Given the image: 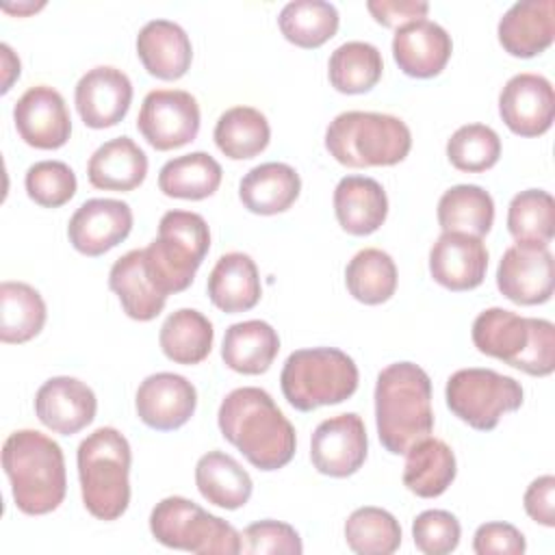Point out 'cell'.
<instances>
[{
    "label": "cell",
    "mask_w": 555,
    "mask_h": 555,
    "mask_svg": "<svg viewBox=\"0 0 555 555\" xmlns=\"http://www.w3.org/2000/svg\"><path fill=\"white\" fill-rule=\"evenodd\" d=\"M217 423L221 436L258 470H278L295 455V427L262 388L243 386L228 392Z\"/></svg>",
    "instance_id": "1"
},
{
    "label": "cell",
    "mask_w": 555,
    "mask_h": 555,
    "mask_svg": "<svg viewBox=\"0 0 555 555\" xmlns=\"http://www.w3.org/2000/svg\"><path fill=\"white\" fill-rule=\"evenodd\" d=\"M375 423L382 447L401 455L434 429L431 379L414 362H395L375 382Z\"/></svg>",
    "instance_id": "2"
},
{
    "label": "cell",
    "mask_w": 555,
    "mask_h": 555,
    "mask_svg": "<svg viewBox=\"0 0 555 555\" xmlns=\"http://www.w3.org/2000/svg\"><path fill=\"white\" fill-rule=\"evenodd\" d=\"M2 468L20 512L41 516L54 512L67 490L61 447L37 429H17L2 444Z\"/></svg>",
    "instance_id": "3"
},
{
    "label": "cell",
    "mask_w": 555,
    "mask_h": 555,
    "mask_svg": "<svg viewBox=\"0 0 555 555\" xmlns=\"http://www.w3.org/2000/svg\"><path fill=\"white\" fill-rule=\"evenodd\" d=\"M470 336L481 353L527 375L544 377L555 369V325L546 319L488 308L473 321Z\"/></svg>",
    "instance_id": "4"
},
{
    "label": "cell",
    "mask_w": 555,
    "mask_h": 555,
    "mask_svg": "<svg viewBox=\"0 0 555 555\" xmlns=\"http://www.w3.org/2000/svg\"><path fill=\"white\" fill-rule=\"evenodd\" d=\"M82 503L100 520H117L130 503V444L115 427H98L76 451Z\"/></svg>",
    "instance_id": "5"
},
{
    "label": "cell",
    "mask_w": 555,
    "mask_h": 555,
    "mask_svg": "<svg viewBox=\"0 0 555 555\" xmlns=\"http://www.w3.org/2000/svg\"><path fill=\"white\" fill-rule=\"evenodd\" d=\"M327 152L345 167H390L412 147V132L403 119L388 113L345 111L325 130Z\"/></svg>",
    "instance_id": "6"
},
{
    "label": "cell",
    "mask_w": 555,
    "mask_h": 555,
    "mask_svg": "<svg viewBox=\"0 0 555 555\" xmlns=\"http://www.w3.org/2000/svg\"><path fill=\"white\" fill-rule=\"evenodd\" d=\"M208 249L210 230L202 215L167 210L158 221V236L143 247L145 271L158 293L169 297L191 286Z\"/></svg>",
    "instance_id": "7"
},
{
    "label": "cell",
    "mask_w": 555,
    "mask_h": 555,
    "mask_svg": "<svg viewBox=\"0 0 555 555\" xmlns=\"http://www.w3.org/2000/svg\"><path fill=\"white\" fill-rule=\"evenodd\" d=\"M358 379L353 358L336 347L297 349L280 373L282 395L299 412L343 403L356 392Z\"/></svg>",
    "instance_id": "8"
},
{
    "label": "cell",
    "mask_w": 555,
    "mask_h": 555,
    "mask_svg": "<svg viewBox=\"0 0 555 555\" xmlns=\"http://www.w3.org/2000/svg\"><path fill=\"white\" fill-rule=\"evenodd\" d=\"M150 531L167 548L199 555L241 553V533L223 518L184 496L158 501L150 514Z\"/></svg>",
    "instance_id": "9"
},
{
    "label": "cell",
    "mask_w": 555,
    "mask_h": 555,
    "mask_svg": "<svg viewBox=\"0 0 555 555\" xmlns=\"http://www.w3.org/2000/svg\"><path fill=\"white\" fill-rule=\"evenodd\" d=\"M444 399L449 410L473 429L490 431L501 416L522 405V386L492 369H460L447 379Z\"/></svg>",
    "instance_id": "10"
},
{
    "label": "cell",
    "mask_w": 555,
    "mask_h": 555,
    "mask_svg": "<svg viewBox=\"0 0 555 555\" xmlns=\"http://www.w3.org/2000/svg\"><path fill=\"white\" fill-rule=\"evenodd\" d=\"M137 128L160 152L191 143L199 132V104L182 89H154L143 98Z\"/></svg>",
    "instance_id": "11"
},
{
    "label": "cell",
    "mask_w": 555,
    "mask_h": 555,
    "mask_svg": "<svg viewBox=\"0 0 555 555\" xmlns=\"http://www.w3.org/2000/svg\"><path fill=\"white\" fill-rule=\"evenodd\" d=\"M369 453V438L356 412L330 416L310 438V460L321 475L349 477L358 473Z\"/></svg>",
    "instance_id": "12"
},
{
    "label": "cell",
    "mask_w": 555,
    "mask_h": 555,
    "mask_svg": "<svg viewBox=\"0 0 555 555\" xmlns=\"http://www.w3.org/2000/svg\"><path fill=\"white\" fill-rule=\"evenodd\" d=\"M496 286L503 297L520 306L548 301L555 288L553 254L542 245L507 247L496 267Z\"/></svg>",
    "instance_id": "13"
},
{
    "label": "cell",
    "mask_w": 555,
    "mask_h": 555,
    "mask_svg": "<svg viewBox=\"0 0 555 555\" xmlns=\"http://www.w3.org/2000/svg\"><path fill=\"white\" fill-rule=\"evenodd\" d=\"M499 115L514 134H544L555 115V93L551 80L533 72L512 76L499 93Z\"/></svg>",
    "instance_id": "14"
},
{
    "label": "cell",
    "mask_w": 555,
    "mask_h": 555,
    "mask_svg": "<svg viewBox=\"0 0 555 555\" xmlns=\"http://www.w3.org/2000/svg\"><path fill=\"white\" fill-rule=\"evenodd\" d=\"M13 121L30 147L56 150L72 134V119L63 95L48 85L26 89L13 106Z\"/></svg>",
    "instance_id": "15"
},
{
    "label": "cell",
    "mask_w": 555,
    "mask_h": 555,
    "mask_svg": "<svg viewBox=\"0 0 555 555\" xmlns=\"http://www.w3.org/2000/svg\"><path fill=\"white\" fill-rule=\"evenodd\" d=\"M130 230L132 208L126 202L93 197L76 208L67 225V236L76 251L95 258L119 245Z\"/></svg>",
    "instance_id": "16"
},
{
    "label": "cell",
    "mask_w": 555,
    "mask_h": 555,
    "mask_svg": "<svg viewBox=\"0 0 555 555\" xmlns=\"http://www.w3.org/2000/svg\"><path fill=\"white\" fill-rule=\"evenodd\" d=\"M74 102L85 126L102 130L119 124L132 102L130 78L111 65H98L80 76Z\"/></svg>",
    "instance_id": "17"
},
{
    "label": "cell",
    "mask_w": 555,
    "mask_h": 555,
    "mask_svg": "<svg viewBox=\"0 0 555 555\" xmlns=\"http://www.w3.org/2000/svg\"><path fill=\"white\" fill-rule=\"evenodd\" d=\"M197 390L178 373H154L147 375L134 397L137 416L152 429L171 431L182 427L195 412Z\"/></svg>",
    "instance_id": "18"
},
{
    "label": "cell",
    "mask_w": 555,
    "mask_h": 555,
    "mask_svg": "<svg viewBox=\"0 0 555 555\" xmlns=\"http://www.w3.org/2000/svg\"><path fill=\"white\" fill-rule=\"evenodd\" d=\"M98 410V399L93 390L69 375L50 377L43 382L35 395L37 418L61 436H72L85 429Z\"/></svg>",
    "instance_id": "19"
},
{
    "label": "cell",
    "mask_w": 555,
    "mask_h": 555,
    "mask_svg": "<svg viewBox=\"0 0 555 555\" xmlns=\"http://www.w3.org/2000/svg\"><path fill=\"white\" fill-rule=\"evenodd\" d=\"M488 269V249L479 236L442 232L429 249V273L449 291L477 288Z\"/></svg>",
    "instance_id": "20"
},
{
    "label": "cell",
    "mask_w": 555,
    "mask_h": 555,
    "mask_svg": "<svg viewBox=\"0 0 555 555\" xmlns=\"http://www.w3.org/2000/svg\"><path fill=\"white\" fill-rule=\"evenodd\" d=\"M453 52L451 35L431 20H416L397 28L392 56L399 69L412 78L438 76Z\"/></svg>",
    "instance_id": "21"
},
{
    "label": "cell",
    "mask_w": 555,
    "mask_h": 555,
    "mask_svg": "<svg viewBox=\"0 0 555 555\" xmlns=\"http://www.w3.org/2000/svg\"><path fill=\"white\" fill-rule=\"evenodd\" d=\"M555 2L522 0L514 2L499 20V43L518 59H531L544 52L555 39Z\"/></svg>",
    "instance_id": "22"
},
{
    "label": "cell",
    "mask_w": 555,
    "mask_h": 555,
    "mask_svg": "<svg viewBox=\"0 0 555 555\" xmlns=\"http://www.w3.org/2000/svg\"><path fill=\"white\" fill-rule=\"evenodd\" d=\"M137 54L150 76L178 80L191 67L193 46L180 24L171 20H150L137 35Z\"/></svg>",
    "instance_id": "23"
},
{
    "label": "cell",
    "mask_w": 555,
    "mask_h": 555,
    "mask_svg": "<svg viewBox=\"0 0 555 555\" xmlns=\"http://www.w3.org/2000/svg\"><path fill=\"white\" fill-rule=\"evenodd\" d=\"M334 212L345 232L373 234L388 215L386 191L375 178L345 176L334 189Z\"/></svg>",
    "instance_id": "24"
},
{
    "label": "cell",
    "mask_w": 555,
    "mask_h": 555,
    "mask_svg": "<svg viewBox=\"0 0 555 555\" xmlns=\"http://www.w3.org/2000/svg\"><path fill=\"white\" fill-rule=\"evenodd\" d=\"M206 288L210 301L228 314L251 310L262 295L258 267L243 251L223 254L212 267Z\"/></svg>",
    "instance_id": "25"
},
{
    "label": "cell",
    "mask_w": 555,
    "mask_h": 555,
    "mask_svg": "<svg viewBox=\"0 0 555 555\" xmlns=\"http://www.w3.org/2000/svg\"><path fill=\"white\" fill-rule=\"evenodd\" d=\"M301 191L299 173L286 163H262L249 169L241 184L238 197L249 212L278 215L288 210Z\"/></svg>",
    "instance_id": "26"
},
{
    "label": "cell",
    "mask_w": 555,
    "mask_h": 555,
    "mask_svg": "<svg viewBox=\"0 0 555 555\" xmlns=\"http://www.w3.org/2000/svg\"><path fill=\"white\" fill-rule=\"evenodd\" d=\"M147 176V156L130 137L102 143L87 163L91 186L102 191H132Z\"/></svg>",
    "instance_id": "27"
},
{
    "label": "cell",
    "mask_w": 555,
    "mask_h": 555,
    "mask_svg": "<svg viewBox=\"0 0 555 555\" xmlns=\"http://www.w3.org/2000/svg\"><path fill=\"white\" fill-rule=\"evenodd\" d=\"M280 351L278 332L260 319L232 323L225 330L221 358L228 369L243 375H260L269 371Z\"/></svg>",
    "instance_id": "28"
},
{
    "label": "cell",
    "mask_w": 555,
    "mask_h": 555,
    "mask_svg": "<svg viewBox=\"0 0 555 555\" xmlns=\"http://www.w3.org/2000/svg\"><path fill=\"white\" fill-rule=\"evenodd\" d=\"M108 286L119 297L124 312L134 321L156 319L167 301L145 271L143 249H130L113 262L108 271Z\"/></svg>",
    "instance_id": "29"
},
{
    "label": "cell",
    "mask_w": 555,
    "mask_h": 555,
    "mask_svg": "<svg viewBox=\"0 0 555 555\" xmlns=\"http://www.w3.org/2000/svg\"><path fill=\"white\" fill-rule=\"evenodd\" d=\"M457 464L451 447L438 438H423L405 451L403 486L421 496H440L455 479Z\"/></svg>",
    "instance_id": "30"
},
{
    "label": "cell",
    "mask_w": 555,
    "mask_h": 555,
    "mask_svg": "<svg viewBox=\"0 0 555 555\" xmlns=\"http://www.w3.org/2000/svg\"><path fill=\"white\" fill-rule=\"evenodd\" d=\"M195 486L208 503L223 509L243 507L254 488L249 473L223 451H208L197 460Z\"/></svg>",
    "instance_id": "31"
},
{
    "label": "cell",
    "mask_w": 555,
    "mask_h": 555,
    "mask_svg": "<svg viewBox=\"0 0 555 555\" xmlns=\"http://www.w3.org/2000/svg\"><path fill=\"white\" fill-rule=\"evenodd\" d=\"M436 215L442 232H464L481 238L494 223V202L479 184H455L440 195Z\"/></svg>",
    "instance_id": "32"
},
{
    "label": "cell",
    "mask_w": 555,
    "mask_h": 555,
    "mask_svg": "<svg viewBox=\"0 0 555 555\" xmlns=\"http://www.w3.org/2000/svg\"><path fill=\"white\" fill-rule=\"evenodd\" d=\"M215 330L208 317L195 308L171 312L160 325L158 343L163 353L176 364H199L212 349Z\"/></svg>",
    "instance_id": "33"
},
{
    "label": "cell",
    "mask_w": 555,
    "mask_h": 555,
    "mask_svg": "<svg viewBox=\"0 0 555 555\" xmlns=\"http://www.w3.org/2000/svg\"><path fill=\"white\" fill-rule=\"evenodd\" d=\"M46 301L26 282L0 284V340L20 345L35 338L46 325Z\"/></svg>",
    "instance_id": "34"
},
{
    "label": "cell",
    "mask_w": 555,
    "mask_h": 555,
    "mask_svg": "<svg viewBox=\"0 0 555 555\" xmlns=\"http://www.w3.org/2000/svg\"><path fill=\"white\" fill-rule=\"evenodd\" d=\"M221 165L206 152H191L167 160L158 171V189L167 197L204 199L221 184Z\"/></svg>",
    "instance_id": "35"
},
{
    "label": "cell",
    "mask_w": 555,
    "mask_h": 555,
    "mask_svg": "<svg viewBox=\"0 0 555 555\" xmlns=\"http://www.w3.org/2000/svg\"><path fill=\"white\" fill-rule=\"evenodd\" d=\"M215 143L232 160L258 156L271 139L267 117L254 106H232L215 124Z\"/></svg>",
    "instance_id": "36"
},
{
    "label": "cell",
    "mask_w": 555,
    "mask_h": 555,
    "mask_svg": "<svg viewBox=\"0 0 555 555\" xmlns=\"http://www.w3.org/2000/svg\"><path fill=\"white\" fill-rule=\"evenodd\" d=\"M384 72L382 52L369 41L340 43L327 63V76L340 93H366L371 91Z\"/></svg>",
    "instance_id": "37"
},
{
    "label": "cell",
    "mask_w": 555,
    "mask_h": 555,
    "mask_svg": "<svg viewBox=\"0 0 555 555\" xmlns=\"http://www.w3.org/2000/svg\"><path fill=\"white\" fill-rule=\"evenodd\" d=\"M345 284L353 299L366 306L384 304L397 291V264L384 249H360L345 269Z\"/></svg>",
    "instance_id": "38"
},
{
    "label": "cell",
    "mask_w": 555,
    "mask_h": 555,
    "mask_svg": "<svg viewBox=\"0 0 555 555\" xmlns=\"http://www.w3.org/2000/svg\"><path fill=\"white\" fill-rule=\"evenodd\" d=\"M338 11L325 0H293L278 15L282 35L299 48H319L338 30Z\"/></svg>",
    "instance_id": "39"
},
{
    "label": "cell",
    "mask_w": 555,
    "mask_h": 555,
    "mask_svg": "<svg viewBox=\"0 0 555 555\" xmlns=\"http://www.w3.org/2000/svg\"><path fill=\"white\" fill-rule=\"evenodd\" d=\"M507 230L516 243L548 247L555 236L553 195L542 189L516 193L507 206Z\"/></svg>",
    "instance_id": "40"
},
{
    "label": "cell",
    "mask_w": 555,
    "mask_h": 555,
    "mask_svg": "<svg viewBox=\"0 0 555 555\" xmlns=\"http://www.w3.org/2000/svg\"><path fill=\"white\" fill-rule=\"evenodd\" d=\"M345 540L358 555H390L401 546V525L388 509L364 505L345 520Z\"/></svg>",
    "instance_id": "41"
},
{
    "label": "cell",
    "mask_w": 555,
    "mask_h": 555,
    "mask_svg": "<svg viewBox=\"0 0 555 555\" xmlns=\"http://www.w3.org/2000/svg\"><path fill=\"white\" fill-rule=\"evenodd\" d=\"M501 156V139L486 124L460 126L447 141L449 163L468 173H481L496 165Z\"/></svg>",
    "instance_id": "42"
},
{
    "label": "cell",
    "mask_w": 555,
    "mask_h": 555,
    "mask_svg": "<svg viewBox=\"0 0 555 555\" xmlns=\"http://www.w3.org/2000/svg\"><path fill=\"white\" fill-rule=\"evenodd\" d=\"M28 197L43 208H59L76 195V173L63 160H39L24 176Z\"/></svg>",
    "instance_id": "43"
},
{
    "label": "cell",
    "mask_w": 555,
    "mask_h": 555,
    "mask_svg": "<svg viewBox=\"0 0 555 555\" xmlns=\"http://www.w3.org/2000/svg\"><path fill=\"white\" fill-rule=\"evenodd\" d=\"M412 538L425 555L453 553L462 538L460 520L447 509H425L412 522Z\"/></svg>",
    "instance_id": "44"
},
{
    "label": "cell",
    "mask_w": 555,
    "mask_h": 555,
    "mask_svg": "<svg viewBox=\"0 0 555 555\" xmlns=\"http://www.w3.org/2000/svg\"><path fill=\"white\" fill-rule=\"evenodd\" d=\"M301 551V538L288 522L267 518L251 522L241 533V553L245 555H299Z\"/></svg>",
    "instance_id": "45"
},
{
    "label": "cell",
    "mask_w": 555,
    "mask_h": 555,
    "mask_svg": "<svg viewBox=\"0 0 555 555\" xmlns=\"http://www.w3.org/2000/svg\"><path fill=\"white\" fill-rule=\"evenodd\" d=\"M525 548V535L509 522H483L473 535L477 555H522Z\"/></svg>",
    "instance_id": "46"
},
{
    "label": "cell",
    "mask_w": 555,
    "mask_h": 555,
    "mask_svg": "<svg viewBox=\"0 0 555 555\" xmlns=\"http://www.w3.org/2000/svg\"><path fill=\"white\" fill-rule=\"evenodd\" d=\"M369 13L377 24L386 28H401L410 22L425 20L429 11V2L425 0H369Z\"/></svg>",
    "instance_id": "47"
},
{
    "label": "cell",
    "mask_w": 555,
    "mask_h": 555,
    "mask_svg": "<svg viewBox=\"0 0 555 555\" xmlns=\"http://www.w3.org/2000/svg\"><path fill=\"white\" fill-rule=\"evenodd\" d=\"M522 505L531 520L544 527H555V477L542 475L533 479L525 490Z\"/></svg>",
    "instance_id": "48"
},
{
    "label": "cell",
    "mask_w": 555,
    "mask_h": 555,
    "mask_svg": "<svg viewBox=\"0 0 555 555\" xmlns=\"http://www.w3.org/2000/svg\"><path fill=\"white\" fill-rule=\"evenodd\" d=\"M0 54H2V93H7L13 80L20 78V59L13 54L9 43L0 46Z\"/></svg>",
    "instance_id": "49"
},
{
    "label": "cell",
    "mask_w": 555,
    "mask_h": 555,
    "mask_svg": "<svg viewBox=\"0 0 555 555\" xmlns=\"http://www.w3.org/2000/svg\"><path fill=\"white\" fill-rule=\"evenodd\" d=\"M43 7V2L41 4H33V2H24V4H2V11H7V13H15V15H26V13H33V11H37V9H41Z\"/></svg>",
    "instance_id": "50"
}]
</instances>
